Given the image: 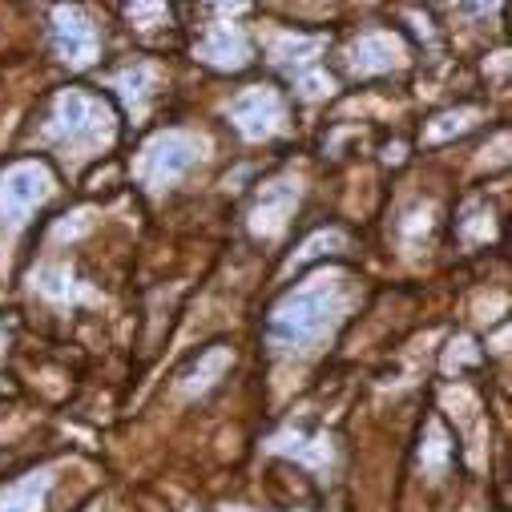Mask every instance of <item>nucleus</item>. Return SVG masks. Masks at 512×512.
Segmentation results:
<instances>
[{"instance_id": "6e6552de", "label": "nucleus", "mask_w": 512, "mask_h": 512, "mask_svg": "<svg viewBox=\"0 0 512 512\" xmlns=\"http://www.w3.org/2000/svg\"><path fill=\"white\" fill-rule=\"evenodd\" d=\"M396 61V45L388 37H367L355 45V65L359 69H379V65H392Z\"/></svg>"}, {"instance_id": "f257e3e1", "label": "nucleus", "mask_w": 512, "mask_h": 512, "mask_svg": "<svg viewBox=\"0 0 512 512\" xmlns=\"http://www.w3.org/2000/svg\"><path fill=\"white\" fill-rule=\"evenodd\" d=\"M327 323H331V299L323 291H303L279 307V315L271 319V339L283 347H303L319 331H327Z\"/></svg>"}, {"instance_id": "423d86ee", "label": "nucleus", "mask_w": 512, "mask_h": 512, "mask_svg": "<svg viewBox=\"0 0 512 512\" xmlns=\"http://www.w3.org/2000/svg\"><path fill=\"white\" fill-rule=\"evenodd\" d=\"M57 49L73 65L89 61L93 57V29L77 13H57Z\"/></svg>"}, {"instance_id": "39448f33", "label": "nucleus", "mask_w": 512, "mask_h": 512, "mask_svg": "<svg viewBox=\"0 0 512 512\" xmlns=\"http://www.w3.org/2000/svg\"><path fill=\"white\" fill-rule=\"evenodd\" d=\"M194 142H186V138H162V142H154L150 146V154H146V166H150V178L154 182H166V178H178L190 162H194Z\"/></svg>"}, {"instance_id": "7ed1b4c3", "label": "nucleus", "mask_w": 512, "mask_h": 512, "mask_svg": "<svg viewBox=\"0 0 512 512\" xmlns=\"http://www.w3.org/2000/svg\"><path fill=\"white\" fill-rule=\"evenodd\" d=\"M105 125V109L97 101H89L85 93H65L57 101V130L69 138H93Z\"/></svg>"}, {"instance_id": "1a4fd4ad", "label": "nucleus", "mask_w": 512, "mask_h": 512, "mask_svg": "<svg viewBox=\"0 0 512 512\" xmlns=\"http://www.w3.org/2000/svg\"><path fill=\"white\" fill-rule=\"evenodd\" d=\"M0 512H41V492L37 488H17L5 504H0Z\"/></svg>"}, {"instance_id": "0eeeda50", "label": "nucleus", "mask_w": 512, "mask_h": 512, "mask_svg": "<svg viewBox=\"0 0 512 512\" xmlns=\"http://www.w3.org/2000/svg\"><path fill=\"white\" fill-rule=\"evenodd\" d=\"M202 53H206L210 61H218V65H238V61L246 57V41H242L238 33H230V29H218V33L206 37Z\"/></svg>"}, {"instance_id": "20e7f679", "label": "nucleus", "mask_w": 512, "mask_h": 512, "mask_svg": "<svg viewBox=\"0 0 512 512\" xmlns=\"http://www.w3.org/2000/svg\"><path fill=\"white\" fill-rule=\"evenodd\" d=\"M234 121H238V130H242L246 138L271 134L275 121H279V101H275V93L254 89V93L238 97V101H234Z\"/></svg>"}, {"instance_id": "f03ea898", "label": "nucleus", "mask_w": 512, "mask_h": 512, "mask_svg": "<svg viewBox=\"0 0 512 512\" xmlns=\"http://www.w3.org/2000/svg\"><path fill=\"white\" fill-rule=\"evenodd\" d=\"M45 194H49L45 170H37V166H17L5 182H0V218H5V222H21Z\"/></svg>"}]
</instances>
